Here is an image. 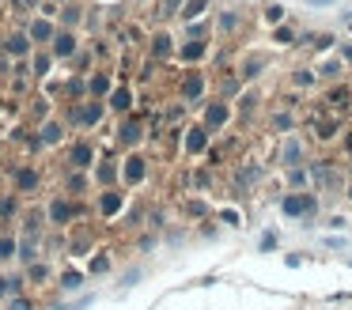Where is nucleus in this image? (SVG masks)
<instances>
[{"mask_svg":"<svg viewBox=\"0 0 352 310\" xmlns=\"http://www.w3.org/2000/svg\"><path fill=\"white\" fill-rule=\"evenodd\" d=\"M114 106H118V110H125V106H129V95H125V91H114Z\"/></svg>","mask_w":352,"mask_h":310,"instance_id":"obj_15","label":"nucleus"},{"mask_svg":"<svg viewBox=\"0 0 352 310\" xmlns=\"http://www.w3.org/2000/svg\"><path fill=\"white\" fill-rule=\"evenodd\" d=\"M57 284H61V291H76V287L84 284V272H76V269H65L61 276H57Z\"/></svg>","mask_w":352,"mask_h":310,"instance_id":"obj_3","label":"nucleus"},{"mask_svg":"<svg viewBox=\"0 0 352 310\" xmlns=\"http://www.w3.org/2000/svg\"><path fill=\"white\" fill-rule=\"evenodd\" d=\"M34 181H38V178H34V170H27V166H23V170H16V186H19V193L34 189Z\"/></svg>","mask_w":352,"mask_h":310,"instance_id":"obj_7","label":"nucleus"},{"mask_svg":"<svg viewBox=\"0 0 352 310\" xmlns=\"http://www.w3.org/2000/svg\"><path fill=\"white\" fill-rule=\"evenodd\" d=\"M31 30H34V38H46V34H50V27H46V23H34Z\"/></svg>","mask_w":352,"mask_h":310,"instance_id":"obj_16","label":"nucleus"},{"mask_svg":"<svg viewBox=\"0 0 352 310\" xmlns=\"http://www.w3.org/2000/svg\"><path fill=\"white\" fill-rule=\"evenodd\" d=\"M16 254H19V242L12 234H0V261H12Z\"/></svg>","mask_w":352,"mask_h":310,"instance_id":"obj_5","label":"nucleus"},{"mask_svg":"<svg viewBox=\"0 0 352 310\" xmlns=\"http://www.w3.org/2000/svg\"><path fill=\"white\" fill-rule=\"evenodd\" d=\"M72 163H76V166H91V148H87V144L72 148Z\"/></svg>","mask_w":352,"mask_h":310,"instance_id":"obj_9","label":"nucleus"},{"mask_svg":"<svg viewBox=\"0 0 352 310\" xmlns=\"http://www.w3.org/2000/svg\"><path fill=\"white\" fill-rule=\"evenodd\" d=\"M23 272H27V280H31V284H46V280H50V269L42 261H34L31 269H23Z\"/></svg>","mask_w":352,"mask_h":310,"instance_id":"obj_6","label":"nucleus"},{"mask_svg":"<svg viewBox=\"0 0 352 310\" xmlns=\"http://www.w3.org/2000/svg\"><path fill=\"white\" fill-rule=\"evenodd\" d=\"M122 201H125V197H122V193H114V189H110V193H102V201H99L102 216H114V212L122 208Z\"/></svg>","mask_w":352,"mask_h":310,"instance_id":"obj_4","label":"nucleus"},{"mask_svg":"<svg viewBox=\"0 0 352 310\" xmlns=\"http://www.w3.org/2000/svg\"><path fill=\"white\" fill-rule=\"evenodd\" d=\"M12 295H16V287H12V276H4V272H0V299H12Z\"/></svg>","mask_w":352,"mask_h":310,"instance_id":"obj_13","label":"nucleus"},{"mask_svg":"<svg viewBox=\"0 0 352 310\" xmlns=\"http://www.w3.org/2000/svg\"><path fill=\"white\" fill-rule=\"evenodd\" d=\"M125 178H129V181H140V178H144V159H129V166H125Z\"/></svg>","mask_w":352,"mask_h":310,"instance_id":"obj_8","label":"nucleus"},{"mask_svg":"<svg viewBox=\"0 0 352 310\" xmlns=\"http://www.w3.org/2000/svg\"><path fill=\"white\" fill-rule=\"evenodd\" d=\"M8 310H34V299H27V295H12Z\"/></svg>","mask_w":352,"mask_h":310,"instance_id":"obj_11","label":"nucleus"},{"mask_svg":"<svg viewBox=\"0 0 352 310\" xmlns=\"http://www.w3.org/2000/svg\"><path fill=\"white\" fill-rule=\"evenodd\" d=\"M50 223H54V227L72 223V204L61 201V197H54V201H50Z\"/></svg>","mask_w":352,"mask_h":310,"instance_id":"obj_2","label":"nucleus"},{"mask_svg":"<svg viewBox=\"0 0 352 310\" xmlns=\"http://www.w3.org/2000/svg\"><path fill=\"white\" fill-rule=\"evenodd\" d=\"M288 216H314V197L311 193H292V197H284V204H280Z\"/></svg>","mask_w":352,"mask_h":310,"instance_id":"obj_1","label":"nucleus"},{"mask_svg":"<svg viewBox=\"0 0 352 310\" xmlns=\"http://www.w3.org/2000/svg\"><path fill=\"white\" fill-rule=\"evenodd\" d=\"M54 49H57V53H72V38H69V34H61V38H57Z\"/></svg>","mask_w":352,"mask_h":310,"instance_id":"obj_14","label":"nucleus"},{"mask_svg":"<svg viewBox=\"0 0 352 310\" xmlns=\"http://www.w3.org/2000/svg\"><path fill=\"white\" fill-rule=\"evenodd\" d=\"M87 272H91V276H99V272H110V257H107V254H99L91 265H87Z\"/></svg>","mask_w":352,"mask_h":310,"instance_id":"obj_10","label":"nucleus"},{"mask_svg":"<svg viewBox=\"0 0 352 310\" xmlns=\"http://www.w3.org/2000/svg\"><path fill=\"white\" fill-rule=\"evenodd\" d=\"M16 216V197H0V219Z\"/></svg>","mask_w":352,"mask_h":310,"instance_id":"obj_12","label":"nucleus"}]
</instances>
